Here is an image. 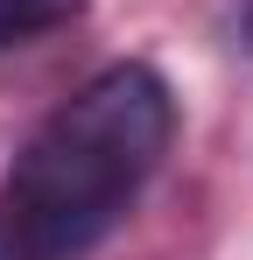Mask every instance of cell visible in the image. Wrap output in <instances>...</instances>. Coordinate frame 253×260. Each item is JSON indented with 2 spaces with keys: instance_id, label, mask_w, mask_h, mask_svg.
Masks as SVG:
<instances>
[{
  "instance_id": "cell-3",
  "label": "cell",
  "mask_w": 253,
  "mask_h": 260,
  "mask_svg": "<svg viewBox=\"0 0 253 260\" xmlns=\"http://www.w3.org/2000/svg\"><path fill=\"white\" fill-rule=\"evenodd\" d=\"M246 43H253V0H246Z\"/></svg>"
},
{
  "instance_id": "cell-1",
  "label": "cell",
  "mask_w": 253,
  "mask_h": 260,
  "mask_svg": "<svg viewBox=\"0 0 253 260\" xmlns=\"http://www.w3.org/2000/svg\"><path fill=\"white\" fill-rule=\"evenodd\" d=\"M176 141V91L155 63L84 78L0 176V260H84L155 183Z\"/></svg>"
},
{
  "instance_id": "cell-2",
  "label": "cell",
  "mask_w": 253,
  "mask_h": 260,
  "mask_svg": "<svg viewBox=\"0 0 253 260\" xmlns=\"http://www.w3.org/2000/svg\"><path fill=\"white\" fill-rule=\"evenodd\" d=\"M84 14V0H0V56L21 43H42L56 28H71Z\"/></svg>"
}]
</instances>
